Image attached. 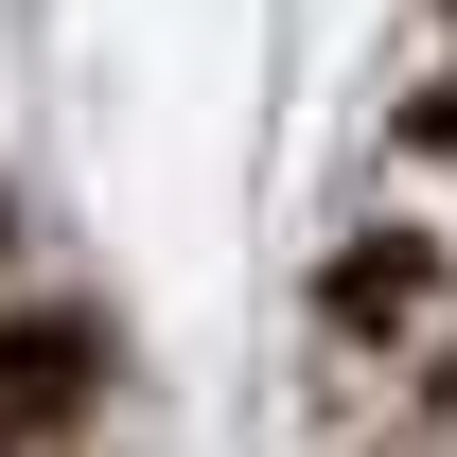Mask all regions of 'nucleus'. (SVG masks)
I'll return each mask as SVG.
<instances>
[{"mask_svg": "<svg viewBox=\"0 0 457 457\" xmlns=\"http://www.w3.org/2000/svg\"><path fill=\"white\" fill-rule=\"evenodd\" d=\"M18 404H36V352H0V422H18Z\"/></svg>", "mask_w": 457, "mask_h": 457, "instance_id": "1", "label": "nucleus"}]
</instances>
